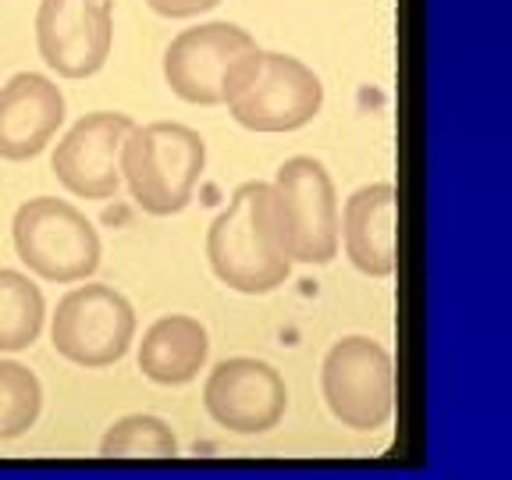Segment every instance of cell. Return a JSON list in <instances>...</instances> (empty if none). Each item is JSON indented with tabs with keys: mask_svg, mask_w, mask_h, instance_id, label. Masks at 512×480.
I'll list each match as a JSON object with an SVG mask.
<instances>
[{
	"mask_svg": "<svg viewBox=\"0 0 512 480\" xmlns=\"http://www.w3.org/2000/svg\"><path fill=\"white\" fill-rule=\"evenodd\" d=\"M214 274L242 296H267L292 274V256L281 242L274 189L246 182L235 189L228 207L214 217L207 235Z\"/></svg>",
	"mask_w": 512,
	"mask_h": 480,
	"instance_id": "6da1fadb",
	"label": "cell"
},
{
	"mask_svg": "<svg viewBox=\"0 0 512 480\" xmlns=\"http://www.w3.org/2000/svg\"><path fill=\"white\" fill-rule=\"evenodd\" d=\"M203 164H207L203 136L178 121L132 128L121 143V175L128 192L136 207L153 217H171L189 207Z\"/></svg>",
	"mask_w": 512,
	"mask_h": 480,
	"instance_id": "7a4b0ae2",
	"label": "cell"
},
{
	"mask_svg": "<svg viewBox=\"0 0 512 480\" xmlns=\"http://www.w3.org/2000/svg\"><path fill=\"white\" fill-rule=\"evenodd\" d=\"M228 111L253 132H296L324 104V86L299 57L256 50L228 89Z\"/></svg>",
	"mask_w": 512,
	"mask_h": 480,
	"instance_id": "3957f363",
	"label": "cell"
},
{
	"mask_svg": "<svg viewBox=\"0 0 512 480\" xmlns=\"http://www.w3.org/2000/svg\"><path fill=\"white\" fill-rule=\"evenodd\" d=\"M18 260L43 281H82L100 267V235L82 210L54 196L22 203L11 224Z\"/></svg>",
	"mask_w": 512,
	"mask_h": 480,
	"instance_id": "277c9868",
	"label": "cell"
},
{
	"mask_svg": "<svg viewBox=\"0 0 512 480\" xmlns=\"http://www.w3.org/2000/svg\"><path fill=\"white\" fill-rule=\"evenodd\" d=\"M281 242L299 264H331L342 242L335 182L313 157H292L274 178Z\"/></svg>",
	"mask_w": 512,
	"mask_h": 480,
	"instance_id": "5b68a950",
	"label": "cell"
},
{
	"mask_svg": "<svg viewBox=\"0 0 512 480\" xmlns=\"http://www.w3.org/2000/svg\"><path fill=\"white\" fill-rule=\"evenodd\" d=\"M320 388L335 420L352 431H377L395 409V363L381 342L349 335L324 356Z\"/></svg>",
	"mask_w": 512,
	"mask_h": 480,
	"instance_id": "8992f818",
	"label": "cell"
},
{
	"mask_svg": "<svg viewBox=\"0 0 512 480\" xmlns=\"http://www.w3.org/2000/svg\"><path fill=\"white\" fill-rule=\"evenodd\" d=\"M256 40L232 22H207L178 32L164 54V79L185 104L217 107L228 100L235 75L256 54Z\"/></svg>",
	"mask_w": 512,
	"mask_h": 480,
	"instance_id": "52a82bcc",
	"label": "cell"
},
{
	"mask_svg": "<svg viewBox=\"0 0 512 480\" xmlns=\"http://www.w3.org/2000/svg\"><path fill=\"white\" fill-rule=\"evenodd\" d=\"M136 310L111 285H82L57 303L50 338L64 360L79 367H111L132 345Z\"/></svg>",
	"mask_w": 512,
	"mask_h": 480,
	"instance_id": "ba28073f",
	"label": "cell"
},
{
	"mask_svg": "<svg viewBox=\"0 0 512 480\" xmlns=\"http://www.w3.org/2000/svg\"><path fill=\"white\" fill-rule=\"evenodd\" d=\"M114 40L111 0H40L36 43L61 79H89L107 64Z\"/></svg>",
	"mask_w": 512,
	"mask_h": 480,
	"instance_id": "9c48e42d",
	"label": "cell"
},
{
	"mask_svg": "<svg viewBox=\"0 0 512 480\" xmlns=\"http://www.w3.org/2000/svg\"><path fill=\"white\" fill-rule=\"evenodd\" d=\"M203 406L224 431L264 434L285 416L288 388L271 363L235 356L210 370L203 384Z\"/></svg>",
	"mask_w": 512,
	"mask_h": 480,
	"instance_id": "30bf717a",
	"label": "cell"
},
{
	"mask_svg": "<svg viewBox=\"0 0 512 480\" xmlns=\"http://www.w3.org/2000/svg\"><path fill=\"white\" fill-rule=\"evenodd\" d=\"M132 128L136 125H132L128 114H86L54 150L50 168H54L57 182L72 196H82V200H107V196H114L121 185L118 150Z\"/></svg>",
	"mask_w": 512,
	"mask_h": 480,
	"instance_id": "8fae6325",
	"label": "cell"
},
{
	"mask_svg": "<svg viewBox=\"0 0 512 480\" xmlns=\"http://www.w3.org/2000/svg\"><path fill=\"white\" fill-rule=\"evenodd\" d=\"M342 242L352 267L370 278H388L399 264V192L395 185H363L342 214Z\"/></svg>",
	"mask_w": 512,
	"mask_h": 480,
	"instance_id": "7c38bea8",
	"label": "cell"
},
{
	"mask_svg": "<svg viewBox=\"0 0 512 480\" xmlns=\"http://www.w3.org/2000/svg\"><path fill=\"white\" fill-rule=\"evenodd\" d=\"M64 121V96L47 75L18 72L0 86V157L29 160L47 150Z\"/></svg>",
	"mask_w": 512,
	"mask_h": 480,
	"instance_id": "4fadbf2b",
	"label": "cell"
},
{
	"mask_svg": "<svg viewBox=\"0 0 512 480\" xmlns=\"http://www.w3.org/2000/svg\"><path fill=\"white\" fill-rule=\"evenodd\" d=\"M210 338L196 317H171L153 320L139 342V370L153 384H189L192 377L207 367Z\"/></svg>",
	"mask_w": 512,
	"mask_h": 480,
	"instance_id": "5bb4252c",
	"label": "cell"
},
{
	"mask_svg": "<svg viewBox=\"0 0 512 480\" xmlns=\"http://www.w3.org/2000/svg\"><path fill=\"white\" fill-rule=\"evenodd\" d=\"M43 292L25 274L0 267V352L29 349L43 331Z\"/></svg>",
	"mask_w": 512,
	"mask_h": 480,
	"instance_id": "9a60e30c",
	"label": "cell"
},
{
	"mask_svg": "<svg viewBox=\"0 0 512 480\" xmlns=\"http://www.w3.org/2000/svg\"><path fill=\"white\" fill-rule=\"evenodd\" d=\"M100 456L107 459H171L178 456V438L160 416L136 413L121 416L118 424L107 427L100 441Z\"/></svg>",
	"mask_w": 512,
	"mask_h": 480,
	"instance_id": "2e32d148",
	"label": "cell"
},
{
	"mask_svg": "<svg viewBox=\"0 0 512 480\" xmlns=\"http://www.w3.org/2000/svg\"><path fill=\"white\" fill-rule=\"evenodd\" d=\"M43 406V388L29 367L0 360V441L22 438Z\"/></svg>",
	"mask_w": 512,
	"mask_h": 480,
	"instance_id": "e0dca14e",
	"label": "cell"
},
{
	"mask_svg": "<svg viewBox=\"0 0 512 480\" xmlns=\"http://www.w3.org/2000/svg\"><path fill=\"white\" fill-rule=\"evenodd\" d=\"M146 4L164 18H192V15H203V11L217 8L221 0H146Z\"/></svg>",
	"mask_w": 512,
	"mask_h": 480,
	"instance_id": "ac0fdd59",
	"label": "cell"
}]
</instances>
